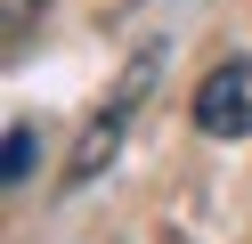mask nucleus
<instances>
[{
	"instance_id": "obj_2",
	"label": "nucleus",
	"mask_w": 252,
	"mask_h": 244,
	"mask_svg": "<svg viewBox=\"0 0 252 244\" xmlns=\"http://www.w3.org/2000/svg\"><path fill=\"white\" fill-rule=\"evenodd\" d=\"M195 130L203 139H252V57H228L195 90Z\"/></svg>"
},
{
	"instance_id": "obj_3",
	"label": "nucleus",
	"mask_w": 252,
	"mask_h": 244,
	"mask_svg": "<svg viewBox=\"0 0 252 244\" xmlns=\"http://www.w3.org/2000/svg\"><path fill=\"white\" fill-rule=\"evenodd\" d=\"M41 16H49V0H0V49L17 57V49L33 41V25H41Z\"/></svg>"
},
{
	"instance_id": "obj_1",
	"label": "nucleus",
	"mask_w": 252,
	"mask_h": 244,
	"mask_svg": "<svg viewBox=\"0 0 252 244\" xmlns=\"http://www.w3.org/2000/svg\"><path fill=\"white\" fill-rule=\"evenodd\" d=\"M147 90H155V49H138V57L122 65L114 98H106V106L82 122V139H73V155H65V187H98V171L122 155V139H130V114L147 106Z\"/></svg>"
},
{
	"instance_id": "obj_4",
	"label": "nucleus",
	"mask_w": 252,
	"mask_h": 244,
	"mask_svg": "<svg viewBox=\"0 0 252 244\" xmlns=\"http://www.w3.org/2000/svg\"><path fill=\"white\" fill-rule=\"evenodd\" d=\"M33 163H41L33 122H8V187H25V179H33Z\"/></svg>"
}]
</instances>
